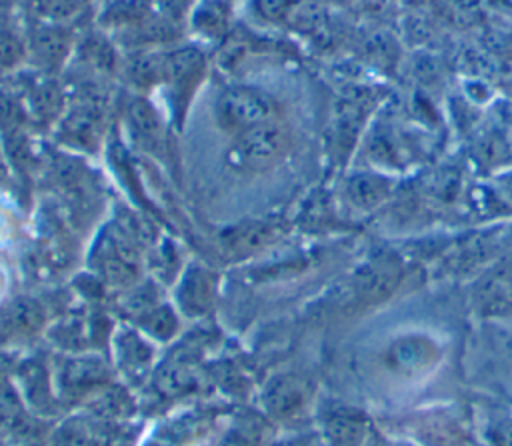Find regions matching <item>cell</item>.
Wrapping results in <instances>:
<instances>
[{"instance_id": "6da1fadb", "label": "cell", "mask_w": 512, "mask_h": 446, "mask_svg": "<svg viewBox=\"0 0 512 446\" xmlns=\"http://www.w3.org/2000/svg\"><path fill=\"white\" fill-rule=\"evenodd\" d=\"M276 114L274 98L254 86H228L216 100V122L234 136L252 126L276 120Z\"/></svg>"}, {"instance_id": "7a4b0ae2", "label": "cell", "mask_w": 512, "mask_h": 446, "mask_svg": "<svg viewBox=\"0 0 512 446\" xmlns=\"http://www.w3.org/2000/svg\"><path fill=\"white\" fill-rule=\"evenodd\" d=\"M286 148V128L280 122L270 120L236 134L228 150V162L238 170H262L280 160Z\"/></svg>"}, {"instance_id": "3957f363", "label": "cell", "mask_w": 512, "mask_h": 446, "mask_svg": "<svg viewBox=\"0 0 512 446\" xmlns=\"http://www.w3.org/2000/svg\"><path fill=\"white\" fill-rule=\"evenodd\" d=\"M440 360V346L434 338L418 332L396 336L382 354L384 368L398 378H418L430 372Z\"/></svg>"}, {"instance_id": "277c9868", "label": "cell", "mask_w": 512, "mask_h": 446, "mask_svg": "<svg viewBox=\"0 0 512 446\" xmlns=\"http://www.w3.org/2000/svg\"><path fill=\"white\" fill-rule=\"evenodd\" d=\"M374 430L368 414L346 404L330 406L322 414V440L326 446H362Z\"/></svg>"}, {"instance_id": "5b68a950", "label": "cell", "mask_w": 512, "mask_h": 446, "mask_svg": "<svg viewBox=\"0 0 512 446\" xmlns=\"http://www.w3.org/2000/svg\"><path fill=\"white\" fill-rule=\"evenodd\" d=\"M308 384L296 376H280L270 382L266 404L278 418H294L308 404Z\"/></svg>"}, {"instance_id": "8992f818", "label": "cell", "mask_w": 512, "mask_h": 446, "mask_svg": "<svg viewBox=\"0 0 512 446\" xmlns=\"http://www.w3.org/2000/svg\"><path fill=\"white\" fill-rule=\"evenodd\" d=\"M390 192V182L376 174H354L346 184V194L360 210L378 206Z\"/></svg>"}, {"instance_id": "52a82bcc", "label": "cell", "mask_w": 512, "mask_h": 446, "mask_svg": "<svg viewBox=\"0 0 512 446\" xmlns=\"http://www.w3.org/2000/svg\"><path fill=\"white\" fill-rule=\"evenodd\" d=\"M30 48L38 54L40 60L50 64L58 62L68 48V38H66V32L62 30V24L40 22L32 34Z\"/></svg>"}, {"instance_id": "ba28073f", "label": "cell", "mask_w": 512, "mask_h": 446, "mask_svg": "<svg viewBox=\"0 0 512 446\" xmlns=\"http://www.w3.org/2000/svg\"><path fill=\"white\" fill-rule=\"evenodd\" d=\"M228 20V10L224 0H204L190 12V22L208 36H216L224 30Z\"/></svg>"}, {"instance_id": "9c48e42d", "label": "cell", "mask_w": 512, "mask_h": 446, "mask_svg": "<svg viewBox=\"0 0 512 446\" xmlns=\"http://www.w3.org/2000/svg\"><path fill=\"white\" fill-rule=\"evenodd\" d=\"M26 4L40 22L50 24H64L82 8V0H26Z\"/></svg>"}, {"instance_id": "30bf717a", "label": "cell", "mask_w": 512, "mask_h": 446, "mask_svg": "<svg viewBox=\"0 0 512 446\" xmlns=\"http://www.w3.org/2000/svg\"><path fill=\"white\" fill-rule=\"evenodd\" d=\"M294 0H252V8L264 20H282L288 16Z\"/></svg>"}, {"instance_id": "8fae6325", "label": "cell", "mask_w": 512, "mask_h": 446, "mask_svg": "<svg viewBox=\"0 0 512 446\" xmlns=\"http://www.w3.org/2000/svg\"><path fill=\"white\" fill-rule=\"evenodd\" d=\"M488 436L494 446H512V418H498L488 428Z\"/></svg>"}, {"instance_id": "7c38bea8", "label": "cell", "mask_w": 512, "mask_h": 446, "mask_svg": "<svg viewBox=\"0 0 512 446\" xmlns=\"http://www.w3.org/2000/svg\"><path fill=\"white\" fill-rule=\"evenodd\" d=\"M22 46L8 34H0V64L2 66H6L8 62L12 64V62H16L18 58H20V50Z\"/></svg>"}, {"instance_id": "4fadbf2b", "label": "cell", "mask_w": 512, "mask_h": 446, "mask_svg": "<svg viewBox=\"0 0 512 446\" xmlns=\"http://www.w3.org/2000/svg\"><path fill=\"white\" fill-rule=\"evenodd\" d=\"M278 446H326V442L322 440V436H314V434H300L294 436L290 440H284Z\"/></svg>"}]
</instances>
